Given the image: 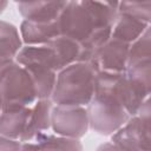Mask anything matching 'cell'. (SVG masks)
<instances>
[{
  "mask_svg": "<svg viewBox=\"0 0 151 151\" xmlns=\"http://www.w3.org/2000/svg\"><path fill=\"white\" fill-rule=\"evenodd\" d=\"M57 22L60 35L80 44L83 63H88L93 53L111 38L112 28L98 27L85 1H67Z\"/></svg>",
  "mask_w": 151,
  "mask_h": 151,
  "instance_id": "1",
  "label": "cell"
},
{
  "mask_svg": "<svg viewBox=\"0 0 151 151\" xmlns=\"http://www.w3.org/2000/svg\"><path fill=\"white\" fill-rule=\"evenodd\" d=\"M97 71L90 63H74L57 73L55 84L51 94L53 105L84 106L94 94Z\"/></svg>",
  "mask_w": 151,
  "mask_h": 151,
  "instance_id": "2",
  "label": "cell"
},
{
  "mask_svg": "<svg viewBox=\"0 0 151 151\" xmlns=\"http://www.w3.org/2000/svg\"><path fill=\"white\" fill-rule=\"evenodd\" d=\"M150 87L124 73L98 72L94 83V94L113 97L133 117L138 113L144 101L150 98Z\"/></svg>",
  "mask_w": 151,
  "mask_h": 151,
  "instance_id": "3",
  "label": "cell"
},
{
  "mask_svg": "<svg viewBox=\"0 0 151 151\" xmlns=\"http://www.w3.org/2000/svg\"><path fill=\"white\" fill-rule=\"evenodd\" d=\"M0 99L2 107L32 106L38 100L28 72L15 61L0 70Z\"/></svg>",
  "mask_w": 151,
  "mask_h": 151,
  "instance_id": "4",
  "label": "cell"
},
{
  "mask_svg": "<svg viewBox=\"0 0 151 151\" xmlns=\"http://www.w3.org/2000/svg\"><path fill=\"white\" fill-rule=\"evenodd\" d=\"M86 111L90 129L101 136H112L131 118L126 110L107 94H93Z\"/></svg>",
  "mask_w": 151,
  "mask_h": 151,
  "instance_id": "5",
  "label": "cell"
},
{
  "mask_svg": "<svg viewBox=\"0 0 151 151\" xmlns=\"http://www.w3.org/2000/svg\"><path fill=\"white\" fill-rule=\"evenodd\" d=\"M150 113V98H147L138 113L111 136V142L123 151H151Z\"/></svg>",
  "mask_w": 151,
  "mask_h": 151,
  "instance_id": "6",
  "label": "cell"
},
{
  "mask_svg": "<svg viewBox=\"0 0 151 151\" xmlns=\"http://www.w3.org/2000/svg\"><path fill=\"white\" fill-rule=\"evenodd\" d=\"M88 117L84 106L54 105L51 112V130L54 134L80 139L88 131Z\"/></svg>",
  "mask_w": 151,
  "mask_h": 151,
  "instance_id": "7",
  "label": "cell"
},
{
  "mask_svg": "<svg viewBox=\"0 0 151 151\" xmlns=\"http://www.w3.org/2000/svg\"><path fill=\"white\" fill-rule=\"evenodd\" d=\"M129 47V44L119 41L114 38H110L93 53L88 63L94 67L97 73H124L126 70Z\"/></svg>",
  "mask_w": 151,
  "mask_h": 151,
  "instance_id": "8",
  "label": "cell"
},
{
  "mask_svg": "<svg viewBox=\"0 0 151 151\" xmlns=\"http://www.w3.org/2000/svg\"><path fill=\"white\" fill-rule=\"evenodd\" d=\"M66 4L67 1H21L17 7L24 20L46 24L57 21Z\"/></svg>",
  "mask_w": 151,
  "mask_h": 151,
  "instance_id": "9",
  "label": "cell"
},
{
  "mask_svg": "<svg viewBox=\"0 0 151 151\" xmlns=\"http://www.w3.org/2000/svg\"><path fill=\"white\" fill-rule=\"evenodd\" d=\"M31 106L2 107L0 112V136L21 142L29 117Z\"/></svg>",
  "mask_w": 151,
  "mask_h": 151,
  "instance_id": "10",
  "label": "cell"
},
{
  "mask_svg": "<svg viewBox=\"0 0 151 151\" xmlns=\"http://www.w3.org/2000/svg\"><path fill=\"white\" fill-rule=\"evenodd\" d=\"M53 106L51 99H38L31 106L27 127L21 143L33 142L38 136L48 132L51 129V112Z\"/></svg>",
  "mask_w": 151,
  "mask_h": 151,
  "instance_id": "11",
  "label": "cell"
},
{
  "mask_svg": "<svg viewBox=\"0 0 151 151\" xmlns=\"http://www.w3.org/2000/svg\"><path fill=\"white\" fill-rule=\"evenodd\" d=\"M19 33L22 44L26 46H41L46 45L60 35L58 22H31L22 20L20 24Z\"/></svg>",
  "mask_w": 151,
  "mask_h": 151,
  "instance_id": "12",
  "label": "cell"
},
{
  "mask_svg": "<svg viewBox=\"0 0 151 151\" xmlns=\"http://www.w3.org/2000/svg\"><path fill=\"white\" fill-rule=\"evenodd\" d=\"M22 46L19 29L13 24L0 20V70L15 61Z\"/></svg>",
  "mask_w": 151,
  "mask_h": 151,
  "instance_id": "13",
  "label": "cell"
},
{
  "mask_svg": "<svg viewBox=\"0 0 151 151\" xmlns=\"http://www.w3.org/2000/svg\"><path fill=\"white\" fill-rule=\"evenodd\" d=\"M149 27L150 24H146L138 18L117 12L114 22L112 25L111 38L130 45L136 41Z\"/></svg>",
  "mask_w": 151,
  "mask_h": 151,
  "instance_id": "14",
  "label": "cell"
},
{
  "mask_svg": "<svg viewBox=\"0 0 151 151\" xmlns=\"http://www.w3.org/2000/svg\"><path fill=\"white\" fill-rule=\"evenodd\" d=\"M22 67L28 72L33 81L37 99H50L55 84L57 72L42 64H28Z\"/></svg>",
  "mask_w": 151,
  "mask_h": 151,
  "instance_id": "15",
  "label": "cell"
},
{
  "mask_svg": "<svg viewBox=\"0 0 151 151\" xmlns=\"http://www.w3.org/2000/svg\"><path fill=\"white\" fill-rule=\"evenodd\" d=\"M46 45L54 52L61 70L68 65L81 61V54H83L81 46L79 42L70 38L59 35Z\"/></svg>",
  "mask_w": 151,
  "mask_h": 151,
  "instance_id": "16",
  "label": "cell"
},
{
  "mask_svg": "<svg viewBox=\"0 0 151 151\" xmlns=\"http://www.w3.org/2000/svg\"><path fill=\"white\" fill-rule=\"evenodd\" d=\"M151 31L150 27L132 44H130L126 68L145 63H151Z\"/></svg>",
  "mask_w": 151,
  "mask_h": 151,
  "instance_id": "17",
  "label": "cell"
},
{
  "mask_svg": "<svg viewBox=\"0 0 151 151\" xmlns=\"http://www.w3.org/2000/svg\"><path fill=\"white\" fill-rule=\"evenodd\" d=\"M33 142L48 145L57 151H84L80 139L61 137V136L48 133V132L38 136Z\"/></svg>",
  "mask_w": 151,
  "mask_h": 151,
  "instance_id": "18",
  "label": "cell"
},
{
  "mask_svg": "<svg viewBox=\"0 0 151 151\" xmlns=\"http://www.w3.org/2000/svg\"><path fill=\"white\" fill-rule=\"evenodd\" d=\"M117 12L132 15L142 21H151V1H122L118 2Z\"/></svg>",
  "mask_w": 151,
  "mask_h": 151,
  "instance_id": "19",
  "label": "cell"
},
{
  "mask_svg": "<svg viewBox=\"0 0 151 151\" xmlns=\"http://www.w3.org/2000/svg\"><path fill=\"white\" fill-rule=\"evenodd\" d=\"M22 143L0 136V151H21Z\"/></svg>",
  "mask_w": 151,
  "mask_h": 151,
  "instance_id": "20",
  "label": "cell"
},
{
  "mask_svg": "<svg viewBox=\"0 0 151 151\" xmlns=\"http://www.w3.org/2000/svg\"><path fill=\"white\" fill-rule=\"evenodd\" d=\"M21 151H57L53 147L41 144V143H37V142H28V143H22V147Z\"/></svg>",
  "mask_w": 151,
  "mask_h": 151,
  "instance_id": "21",
  "label": "cell"
},
{
  "mask_svg": "<svg viewBox=\"0 0 151 151\" xmlns=\"http://www.w3.org/2000/svg\"><path fill=\"white\" fill-rule=\"evenodd\" d=\"M96 151H123L119 146H117L114 143H112L111 140L110 142H106V143H103L100 144Z\"/></svg>",
  "mask_w": 151,
  "mask_h": 151,
  "instance_id": "22",
  "label": "cell"
},
{
  "mask_svg": "<svg viewBox=\"0 0 151 151\" xmlns=\"http://www.w3.org/2000/svg\"><path fill=\"white\" fill-rule=\"evenodd\" d=\"M7 6H8V2H7V1H2V0H0V14L4 13V11L6 9Z\"/></svg>",
  "mask_w": 151,
  "mask_h": 151,
  "instance_id": "23",
  "label": "cell"
},
{
  "mask_svg": "<svg viewBox=\"0 0 151 151\" xmlns=\"http://www.w3.org/2000/svg\"><path fill=\"white\" fill-rule=\"evenodd\" d=\"M1 110H2V101H1V99H0V112H1Z\"/></svg>",
  "mask_w": 151,
  "mask_h": 151,
  "instance_id": "24",
  "label": "cell"
}]
</instances>
